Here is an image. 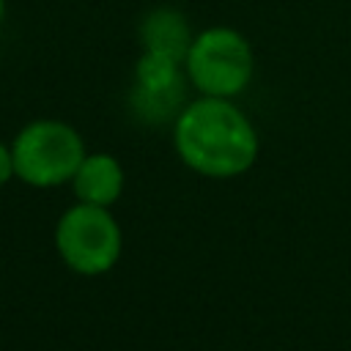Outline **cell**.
<instances>
[{"mask_svg":"<svg viewBox=\"0 0 351 351\" xmlns=\"http://www.w3.org/2000/svg\"><path fill=\"white\" fill-rule=\"evenodd\" d=\"M14 173L30 186H58L74 178L85 159V143L80 132L63 121H33L27 123L14 145Z\"/></svg>","mask_w":351,"mask_h":351,"instance_id":"cell-3","label":"cell"},{"mask_svg":"<svg viewBox=\"0 0 351 351\" xmlns=\"http://www.w3.org/2000/svg\"><path fill=\"white\" fill-rule=\"evenodd\" d=\"M3 19H5V0H0V25H3Z\"/></svg>","mask_w":351,"mask_h":351,"instance_id":"cell-9","label":"cell"},{"mask_svg":"<svg viewBox=\"0 0 351 351\" xmlns=\"http://www.w3.org/2000/svg\"><path fill=\"white\" fill-rule=\"evenodd\" d=\"M176 151L186 167L211 178H230L252 167L258 132L230 99L203 96L176 118Z\"/></svg>","mask_w":351,"mask_h":351,"instance_id":"cell-1","label":"cell"},{"mask_svg":"<svg viewBox=\"0 0 351 351\" xmlns=\"http://www.w3.org/2000/svg\"><path fill=\"white\" fill-rule=\"evenodd\" d=\"M184 69L189 82L203 96L233 99L252 80L255 71L252 44L236 27L228 25L206 27L192 38L189 52L184 58Z\"/></svg>","mask_w":351,"mask_h":351,"instance_id":"cell-2","label":"cell"},{"mask_svg":"<svg viewBox=\"0 0 351 351\" xmlns=\"http://www.w3.org/2000/svg\"><path fill=\"white\" fill-rule=\"evenodd\" d=\"M192 30L189 22L181 11L176 8H154L145 14L143 25H140V41L148 52H159L167 55L178 63H184L189 44H192Z\"/></svg>","mask_w":351,"mask_h":351,"instance_id":"cell-7","label":"cell"},{"mask_svg":"<svg viewBox=\"0 0 351 351\" xmlns=\"http://www.w3.org/2000/svg\"><path fill=\"white\" fill-rule=\"evenodd\" d=\"M181 88H184V80H181L178 60L145 49L134 63L132 104L145 121L167 118L181 101Z\"/></svg>","mask_w":351,"mask_h":351,"instance_id":"cell-5","label":"cell"},{"mask_svg":"<svg viewBox=\"0 0 351 351\" xmlns=\"http://www.w3.org/2000/svg\"><path fill=\"white\" fill-rule=\"evenodd\" d=\"M11 176H16V173H14V154H11V148L0 140V186H3Z\"/></svg>","mask_w":351,"mask_h":351,"instance_id":"cell-8","label":"cell"},{"mask_svg":"<svg viewBox=\"0 0 351 351\" xmlns=\"http://www.w3.org/2000/svg\"><path fill=\"white\" fill-rule=\"evenodd\" d=\"M55 244L69 269L80 274H104L121 255V228L104 206L80 203L60 217Z\"/></svg>","mask_w":351,"mask_h":351,"instance_id":"cell-4","label":"cell"},{"mask_svg":"<svg viewBox=\"0 0 351 351\" xmlns=\"http://www.w3.org/2000/svg\"><path fill=\"white\" fill-rule=\"evenodd\" d=\"M71 184H74V192L82 203H93V206L107 208L110 203H115L121 197L123 167L110 154H85Z\"/></svg>","mask_w":351,"mask_h":351,"instance_id":"cell-6","label":"cell"}]
</instances>
